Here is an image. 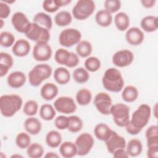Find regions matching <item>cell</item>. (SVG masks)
Returning a JSON list of instances; mask_svg holds the SVG:
<instances>
[{"instance_id":"52a82bcc","label":"cell","mask_w":158,"mask_h":158,"mask_svg":"<svg viewBox=\"0 0 158 158\" xmlns=\"http://www.w3.org/2000/svg\"><path fill=\"white\" fill-rule=\"evenodd\" d=\"M81 39V32L76 28H68L63 30L59 36V42L64 47L70 48L77 44Z\"/></svg>"},{"instance_id":"f1b7e54d","label":"cell","mask_w":158,"mask_h":158,"mask_svg":"<svg viewBox=\"0 0 158 158\" xmlns=\"http://www.w3.org/2000/svg\"><path fill=\"white\" fill-rule=\"evenodd\" d=\"M33 22L50 30L52 27V20L49 15L40 12L36 14L33 19Z\"/></svg>"},{"instance_id":"ee69618b","label":"cell","mask_w":158,"mask_h":158,"mask_svg":"<svg viewBox=\"0 0 158 158\" xmlns=\"http://www.w3.org/2000/svg\"><path fill=\"white\" fill-rule=\"evenodd\" d=\"M105 9L110 13H115L117 12L122 6L120 1L118 0H106L104 2Z\"/></svg>"},{"instance_id":"8d00e7d4","label":"cell","mask_w":158,"mask_h":158,"mask_svg":"<svg viewBox=\"0 0 158 158\" xmlns=\"http://www.w3.org/2000/svg\"><path fill=\"white\" fill-rule=\"evenodd\" d=\"M73 80L78 83H84L89 78L88 71L83 67H79L74 70L72 73Z\"/></svg>"},{"instance_id":"836d02e7","label":"cell","mask_w":158,"mask_h":158,"mask_svg":"<svg viewBox=\"0 0 158 158\" xmlns=\"http://www.w3.org/2000/svg\"><path fill=\"white\" fill-rule=\"evenodd\" d=\"M76 101L80 106H86L90 103L92 99V93L86 88L79 89L76 94Z\"/></svg>"},{"instance_id":"ba28073f","label":"cell","mask_w":158,"mask_h":158,"mask_svg":"<svg viewBox=\"0 0 158 158\" xmlns=\"http://www.w3.org/2000/svg\"><path fill=\"white\" fill-rule=\"evenodd\" d=\"M75 144L77 149V155L84 156L87 155L93 148L94 140L90 133L85 132L81 133L77 136Z\"/></svg>"},{"instance_id":"9c48e42d","label":"cell","mask_w":158,"mask_h":158,"mask_svg":"<svg viewBox=\"0 0 158 158\" xmlns=\"http://www.w3.org/2000/svg\"><path fill=\"white\" fill-rule=\"evenodd\" d=\"M27 38L36 43L48 42L50 40V33L48 29L34 23H31L30 30L25 34Z\"/></svg>"},{"instance_id":"680465c9","label":"cell","mask_w":158,"mask_h":158,"mask_svg":"<svg viewBox=\"0 0 158 158\" xmlns=\"http://www.w3.org/2000/svg\"><path fill=\"white\" fill-rule=\"evenodd\" d=\"M11 157H15V158H16V157H23V156L20 155V154H14V155L11 156Z\"/></svg>"},{"instance_id":"1f68e13d","label":"cell","mask_w":158,"mask_h":158,"mask_svg":"<svg viewBox=\"0 0 158 158\" xmlns=\"http://www.w3.org/2000/svg\"><path fill=\"white\" fill-rule=\"evenodd\" d=\"M93 51L91 43L87 40L80 41L76 46L77 55L81 57H87L91 55Z\"/></svg>"},{"instance_id":"f6af8a7d","label":"cell","mask_w":158,"mask_h":158,"mask_svg":"<svg viewBox=\"0 0 158 158\" xmlns=\"http://www.w3.org/2000/svg\"><path fill=\"white\" fill-rule=\"evenodd\" d=\"M42 7L46 12L49 13L55 12L60 8L56 2V0L44 1L42 4Z\"/></svg>"},{"instance_id":"7bdbcfd3","label":"cell","mask_w":158,"mask_h":158,"mask_svg":"<svg viewBox=\"0 0 158 158\" xmlns=\"http://www.w3.org/2000/svg\"><path fill=\"white\" fill-rule=\"evenodd\" d=\"M15 43V37L14 35L7 31H2L0 35V44L2 47L9 48Z\"/></svg>"},{"instance_id":"bcb514c9","label":"cell","mask_w":158,"mask_h":158,"mask_svg":"<svg viewBox=\"0 0 158 158\" xmlns=\"http://www.w3.org/2000/svg\"><path fill=\"white\" fill-rule=\"evenodd\" d=\"M54 125L59 130H63L67 129L69 125V117L64 115L57 117L54 120Z\"/></svg>"},{"instance_id":"60d3db41","label":"cell","mask_w":158,"mask_h":158,"mask_svg":"<svg viewBox=\"0 0 158 158\" xmlns=\"http://www.w3.org/2000/svg\"><path fill=\"white\" fill-rule=\"evenodd\" d=\"M15 144L22 149H27L31 144V138L28 133L20 132L16 136Z\"/></svg>"},{"instance_id":"7a4b0ae2","label":"cell","mask_w":158,"mask_h":158,"mask_svg":"<svg viewBox=\"0 0 158 158\" xmlns=\"http://www.w3.org/2000/svg\"><path fill=\"white\" fill-rule=\"evenodd\" d=\"M22 98L15 94H4L0 97V111L2 116L11 117L22 107Z\"/></svg>"},{"instance_id":"f907efd6","label":"cell","mask_w":158,"mask_h":158,"mask_svg":"<svg viewBox=\"0 0 158 158\" xmlns=\"http://www.w3.org/2000/svg\"><path fill=\"white\" fill-rule=\"evenodd\" d=\"M125 130H126L127 132L128 133H129L130 135H136L139 133L141 131V130H139V129L136 128L135 127H134V126L130 123V121H129L128 123L125 126Z\"/></svg>"},{"instance_id":"7dc6e473","label":"cell","mask_w":158,"mask_h":158,"mask_svg":"<svg viewBox=\"0 0 158 158\" xmlns=\"http://www.w3.org/2000/svg\"><path fill=\"white\" fill-rule=\"evenodd\" d=\"M10 14V7L7 3L1 1L0 2V18L7 19Z\"/></svg>"},{"instance_id":"5b68a950","label":"cell","mask_w":158,"mask_h":158,"mask_svg":"<svg viewBox=\"0 0 158 158\" xmlns=\"http://www.w3.org/2000/svg\"><path fill=\"white\" fill-rule=\"evenodd\" d=\"M96 9V5L92 0H79L72 8V15L78 20H83L90 17Z\"/></svg>"},{"instance_id":"30bf717a","label":"cell","mask_w":158,"mask_h":158,"mask_svg":"<svg viewBox=\"0 0 158 158\" xmlns=\"http://www.w3.org/2000/svg\"><path fill=\"white\" fill-rule=\"evenodd\" d=\"M94 104L99 112L106 115L110 114V109L113 105L111 97L105 92H99L95 96Z\"/></svg>"},{"instance_id":"ffe728a7","label":"cell","mask_w":158,"mask_h":158,"mask_svg":"<svg viewBox=\"0 0 158 158\" xmlns=\"http://www.w3.org/2000/svg\"><path fill=\"white\" fill-rule=\"evenodd\" d=\"M14 65V59L7 52H0V77H3L9 72Z\"/></svg>"},{"instance_id":"277c9868","label":"cell","mask_w":158,"mask_h":158,"mask_svg":"<svg viewBox=\"0 0 158 158\" xmlns=\"http://www.w3.org/2000/svg\"><path fill=\"white\" fill-rule=\"evenodd\" d=\"M151 115V107L147 104H142L132 114L130 122L134 127L142 130L148 123Z\"/></svg>"},{"instance_id":"5bb4252c","label":"cell","mask_w":158,"mask_h":158,"mask_svg":"<svg viewBox=\"0 0 158 158\" xmlns=\"http://www.w3.org/2000/svg\"><path fill=\"white\" fill-rule=\"evenodd\" d=\"M134 60V54L128 49H120L115 52L112 58V63L118 67H125L130 65Z\"/></svg>"},{"instance_id":"484cf974","label":"cell","mask_w":158,"mask_h":158,"mask_svg":"<svg viewBox=\"0 0 158 158\" xmlns=\"http://www.w3.org/2000/svg\"><path fill=\"white\" fill-rule=\"evenodd\" d=\"M125 148L129 156L137 157L142 152L143 144L139 139L133 138L126 144Z\"/></svg>"},{"instance_id":"cb8c5ba5","label":"cell","mask_w":158,"mask_h":158,"mask_svg":"<svg viewBox=\"0 0 158 158\" xmlns=\"http://www.w3.org/2000/svg\"><path fill=\"white\" fill-rule=\"evenodd\" d=\"M59 152L64 158H72L77 155V149L75 143L64 141L59 146Z\"/></svg>"},{"instance_id":"44dd1931","label":"cell","mask_w":158,"mask_h":158,"mask_svg":"<svg viewBox=\"0 0 158 158\" xmlns=\"http://www.w3.org/2000/svg\"><path fill=\"white\" fill-rule=\"evenodd\" d=\"M23 127L27 132L32 135H38L42 128L41 122L37 118L33 117L27 118L24 122Z\"/></svg>"},{"instance_id":"74e56055","label":"cell","mask_w":158,"mask_h":158,"mask_svg":"<svg viewBox=\"0 0 158 158\" xmlns=\"http://www.w3.org/2000/svg\"><path fill=\"white\" fill-rule=\"evenodd\" d=\"M83 121L80 117L77 115H71L69 117L68 130L72 133H77L80 131L83 127Z\"/></svg>"},{"instance_id":"11a10c76","label":"cell","mask_w":158,"mask_h":158,"mask_svg":"<svg viewBox=\"0 0 158 158\" xmlns=\"http://www.w3.org/2000/svg\"><path fill=\"white\" fill-rule=\"evenodd\" d=\"M156 2V0H142L141 1V3L143 7L145 8H151L154 6Z\"/></svg>"},{"instance_id":"7c38bea8","label":"cell","mask_w":158,"mask_h":158,"mask_svg":"<svg viewBox=\"0 0 158 158\" xmlns=\"http://www.w3.org/2000/svg\"><path fill=\"white\" fill-rule=\"evenodd\" d=\"M54 107L57 112L69 114L75 112L77 105L72 98L70 96H60L57 98L54 102Z\"/></svg>"},{"instance_id":"3957f363","label":"cell","mask_w":158,"mask_h":158,"mask_svg":"<svg viewBox=\"0 0 158 158\" xmlns=\"http://www.w3.org/2000/svg\"><path fill=\"white\" fill-rule=\"evenodd\" d=\"M52 73V69L49 65L47 64H37L28 72L29 83L32 86L37 87L49 78Z\"/></svg>"},{"instance_id":"e0dca14e","label":"cell","mask_w":158,"mask_h":158,"mask_svg":"<svg viewBox=\"0 0 158 158\" xmlns=\"http://www.w3.org/2000/svg\"><path fill=\"white\" fill-rule=\"evenodd\" d=\"M26 80V75L20 71H15L10 73L7 78L8 85L13 88H21L25 85Z\"/></svg>"},{"instance_id":"9a60e30c","label":"cell","mask_w":158,"mask_h":158,"mask_svg":"<svg viewBox=\"0 0 158 158\" xmlns=\"http://www.w3.org/2000/svg\"><path fill=\"white\" fill-rule=\"evenodd\" d=\"M105 143L108 152L112 154L118 149L125 148L127 144L125 138L119 135L115 131H113L110 136L105 141Z\"/></svg>"},{"instance_id":"db71d44e","label":"cell","mask_w":158,"mask_h":158,"mask_svg":"<svg viewBox=\"0 0 158 158\" xmlns=\"http://www.w3.org/2000/svg\"><path fill=\"white\" fill-rule=\"evenodd\" d=\"M146 138V143H147L148 147L154 146V145H158V135L149 136Z\"/></svg>"},{"instance_id":"603a6c76","label":"cell","mask_w":158,"mask_h":158,"mask_svg":"<svg viewBox=\"0 0 158 158\" xmlns=\"http://www.w3.org/2000/svg\"><path fill=\"white\" fill-rule=\"evenodd\" d=\"M141 28L146 32H154L158 28L157 17L154 15H147L143 17L140 22Z\"/></svg>"},{"instance_id":"6da1fadb","label":"cell","mask_w":158,"mask_h":158,"mask_svg":"<svg viewBox=\"0 0 158 158\" xmlns=\"http://www.w3.org/2000/svg\"><path fill=\"white\" fill-rule=\"evenodd\" d=\"M102 83L106 90L118 93L122 91L123 88L124 80L118 69L111 67L105 71L102 78Z\"/></svg>"},{"instance_id":"4316f807","label":"cell","mask_w":158,"mask_h":158,"mask_svg":"<svg viewBox=\"0 0 158 158\" xmlns=\"http://www.w3.org/2000/svg\"><path fill=\"white\" fill-rule=\"evenodd\" d=\"M114 23L117 30L121 31H125L130 26V17L124 12H118L114 17Z\"/></svg>"},{"instance_id":"4dcf8cb0","label":"cell","mask_w":158,"mask_h":158,"mask_svg":"<svg viewBox=\"0 0 158 158\" xmlns=\"http://www.w3.org/2000/svg\"><path fill=\"white\" fill-rule=\"evenodd\" d=\"M122 98L127 102H132L136 100L139 92L138 89L133 85H128L122 89Z\"/></svg>"},{"instance_id":"6f0895ef","label":"cell","mask_w":158,"mask_h":158,"mask_svg":"<svg viewBox=\"0 0 158 158\" xmlns=\"http://www.w3.org/2000/svg\"><path fill=\"white\" fill-rule=\"evenodd\" d=\"M46 158H57L59 157V155L54 152H48L44 155Z\"/></svg>"},{"instance_id":"f5cc1de1","label":"cell","mask_w":158,"mask_h":158,"mask_svg":"<svg viewBox=\"0 0 158 158\" xmlns=\"http://www.w3.org/2000/svg\"><path fill=\"white\" fill-rule=\"evenodd\" d=\"M158 135V127L157 125H153L150 126L146 131L145 136L146 138L152 136L154 135Z\"/></svg>"},{"instance_id":"d4e9b609","label":"cell","mask_w":158,"mask_h":158,"mask_svg":"<svg viewBox=\"0 0 158 158\" xmlns=\"http://www.w3.org/2000/svg\"><path fill=\"white\" fill-rule=\"evenodd\" d=\"M96 23L102 27H109L112 23V15L106 9H101L97 12L95 15Z\"/></svg>"},{"instance_id":"e575fe53","label":"cell","mask_w":158,"mask_h":158,"mask_svg":"<svg viewBox=\"0 0 158 158\" xmlns=\"http://www.w3.org/2000/svg\"><path fill=\"white\" fill-rule=\"evenodd\" d=\"M56 115V112L54 107L49 104H44L40 109V116L44 120H51Z\"/></svg>"},{"instance_id":"d6a6232c","label":"cell","mask_w":158,"mask_h":158,"mask_svg":"<svg viewBox=\"0 0 158 158\" xmlns=\"http://www.w3.org/2000/svg\"><path fill=\"white\" fill-rule=\"evenodd\" d=\"M72 20V16L67 10H60L54 17V22L59 27H66L70 24Z\"/></svg>"},{"instance_id":"ac0fdd59","label":"cell","mask_w":158,"mask_h":158,"mask_svg":"<svg viewBox=\"0 0 158 158\" xmlns=\"http://www.w3.org/2000/svg\"><path fill=\"white\" fill-rule=\"evenodd\" d=\"M30 44L29 42L25 39L17 40L12 48L13 54L17 57H25L28 54L30 51Z\"/></svg>"},{"instance_id":"7402d4cb","label":"cell","mask_w":158,"mask_h":158,"mask_svg":"<svg viewBox=\"0 0 158 158\" xmlns=\"http://www.w3.org/2000/svg\"><path fill=\"white\" fill-rule=\"evenodd\" d=\"M113 131L107 124L99 123L95 126L94 134L97 139L105 142L110 136Z\"/></svg>"},{"instance_id":"816d5d0a","label":"cell","mask_w":158,"mask_h":158,"mask_svg":"<svg viewBox=\"0 0 158 158\" xmlns=\"http://www.w3.org/2000/svg\"><path fill=\"white\" fill-rule=\"evenodd\" d=\"M112 155L115 158H128L129 157L125 148H120L115 150Z\"/></svg>"},{"instance_id":"b9f144b4","label":"cell","mask_w":158,"mask_h":158,"mask_svg":"<svg viewBox=\"0 0 158 158\" xmlns=\"http://www.w3.org/2000/svg\"><path fill=\"white\" fill-rule=\"evenodd\" d=\"M38 110V102L33 99L27 101L23 106V113L29 117H33L36 115Z\"/></svg>"},{"instance_id":"681fc988","label":"cell","mask_w":158,"mask_h":158,"mask_svg":"<svg viewBox=\"0 0 158 158\" xmlns=\"http://www.w3.org/2000/svg\"><path fill=\"white\" fill-rule=\"evenodd\" d=\"M146 154L149 158H157L158 157V145L148 147Z\"/></svg>"},{"instance_id":"d590c367","label":"cell","mask_w":158,"mask_h":158,"mask_svg":"<svg viewBox=\"0 0 158 158\" xmlns=\"http://www.w3.org/2000/svg\"><path fill=\"white\" fill-rule=\"evenodd\" d=\"M27 154L30 158H40L44 154L43 147L37 143H31L27 148Z\"/></svg>"},{"instance_id":"83f0119b","label":"cell","mask_w":158,"mask_h":158,"mask_svg":"<svg viewBox=\"0 0 158 158\" xmlns=\"http://www.w3.org/2000/svg\"><path fill=\"white\" fill-rule=\"evenodd\" d=\"M53 77L55 81L61 85L68 83L70 80V73L69 70L63 67L56 68L54 72Z\"/></svg>"},{"instance_id":"91938a15","label":"cell","mask_w":158,"mask_h":158,"mask_svg":"<svg viewBox=\"0 0 158 158\" xmlns=\"http://www.w3.org/2000/svg\"><path fill=\"white\" fill-rule=\"evenodd\" d=\"M0 21H1V28H2V27H3V25H4L3 20L2 19H0Z\"/></svg>"},{"instance_id":"9f6ffc18","label":"cell","mask_w":158,"mask_h":158,"mask_svg":"<svg viewBox=\"0 0 158 158\" xmlns=\"http://www.w3.org/2000/svg\"><path fill=\"white\" fill-rule=\"evenodd\" d=\"M56 2L59 5V6L60 7L70 4L72 2V1L71 0H56Z\"/></svg>"},{"instance_id":"f546056e","label":"cell","mask_w":158,"mask_h":158,"mask_svg":"<svg viewBox=\"0 0 158 158\" xmlns=\"http://www.w3.org/2000/svg\"><path fill=\"white\" fill-rule=\"evenodd\" d=\"M62 135L57 130H51L46 136L45 141L48 146L52 148L59 147L62 143Z\"/></svg>"},{"instance_id":"c3c4849f","label":"cell","mask_w":158,"mask_h":158,"mask_svg":"<svg viewBox=\"0 0 158 158\" xmlns=\"http://www.w3.org/2000/svg\"><path fill=\"white\" fill-rule=\"evenodd\" d=\"M80 62L78 56L72 52H70V56L66 67L69 68H73L76 67Z\"/></svg>"},{"instance_id":"8fae6325","label":"cell","mask_w":158,"mask_h":158,"mask_svg":"<svg viewBox=\"0 0 158 158\" xmlns=\"http://www.w3.org/2000/svg\"><path fill=\"white\" fill-rule=\"evenodd\" d=\"M52 51L48 42L36 43L33 49V57L39 62L48 61L51 58Z\"/></svg>"},{"instance_id":"ab89813d","label":"cell","mask_w":158,"mask_h":158,"mask_svg":"<svg viewBox=\"0 0 158 158\" xmlns=\"http://www.w3.org/2000/svg\"><path fill=\"white\" fill-rule=\"evenodd\" d=\"M85 68L91 72H95L98 71L101 65L100 60L94 56H91L88 57L84 63Z\"/></svg>"},{"instance_id":"8992f818","label":"cell","mask_w":158,"mask_h":158,"mask_svg":"<svg viewBox=\"0 0 158 158\" xmlns=\"http://www.w3.org/2000/svg\"><path fill=\"white\" fill-rule=\"evenodd\" d=\"M115 123L120 127H125L130 121V107L123 103H117L112 105L110 114Z\"/></svg>"},{"instance_id":"4fadbf2b","label":"cell","mask_w":158,"mask_h":158,"mask_svg":"<svg viewBox=\"0 0 158 158\" xmlns=\"http://www.w3.org/2000/svg\"><path fill=\"white\" fill-rule=\"evenodd\" d=\"M11 22L16 31L23 34H26L30 30L32 23L30 22L27 15L22 12L14 13L12 16Z\"/></svg>"},{"instance_id":"d6986e66","label":"cell","mask_w":158,"mask_h":158,"mask_svg":"<svg viewBox=\"0 0 158 158\" xmlns=\"http://www.w3.org/2000/svg\"><path fill=\"white\" fill-rule=\"evenodd\" d=\"M59 92L57 86L51 82L44 84L40 89V94L43 99L46 101H51L56 97Z\"/></svg>"},{"instance_id":"2e32d148","label":"cell","mask_w":158,"mask_h":158,"mask_svg":"<svg viewBox=\"0 0 158 158\" xmlns=\"http://www.w3.org/2000/svg\"><path fill=\"white\" fill-rule=\"evenodd\" d=\"M125 39L128 43L132 46L141 44L144 39L143 31L138 27H133L127 30Z\"/></svg>"},{"instance_id":"f35d334b","label":"cell","mask_w":158,"mask_h":158,"mask_svg":"<svg viewBox=\"0 0 158 158\" xmlns=\"http://www.w3.org/2000/svg\"><path fill=\"white\" fill-rule=\"evenodd\" d=\"M70 56V52L64 48L58 49L54 54L56 62L60 65H67Z\"/></svg>"}]
</instances>
